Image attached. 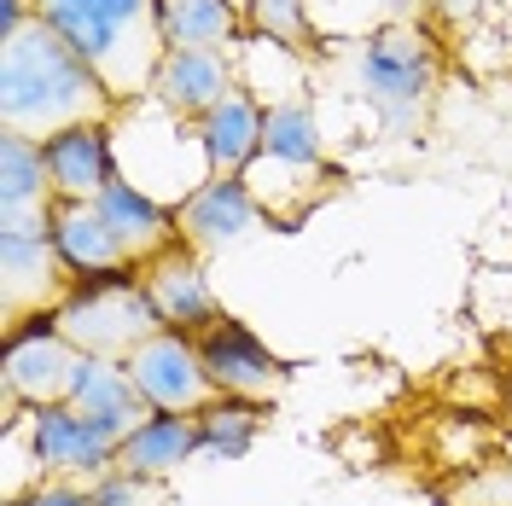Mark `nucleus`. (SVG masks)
I'll list each match as a JSON object with an SVG mask.
<instances>
[{
  "instance_id": "obj_13",
  "label": "nucleus",
  "mask_w": 512,
  "mask_h": 506,
  "mask_svg": "<svg viewBox=\"0 0 512 506\" xmlns=\"http://www.w3.org/2000/svg\"><path fill=\"white\" fill-rule=\"evenodd\" d=\"M59 192L41 146L24 134H0V233H47Z\"/></svg>"
},
{
  "instance_id": "obj_8",
  "label": "nucleus",
  "mask_w": 512,
  "mask_h": 506,
  "mask_svg": "<svg viewBox=\"0 0 512 506\" xmlns=\"http://www.w3.org/2000/svg\"><path fill=\"white\" fill-rule=\"evenodd\" d=\"M123 367L134 373L152 413H204L210 402H222V390H216L204 355H198V338H187V332H158L152 344L134 349Z\"/></svg>"
},
{
  "instance_id": "obj_16",
  "label": "nucleus",
  "mask_w": 512,
  "mask_h": 506,
  "mask_svg": "<svg viewBox=\"0 0 512 506\" xmlns=\"http://www.w3.org/2000/svg\"><path fill=\"white\" fill-rule=\"evenodd\" d=\"M99 216H105V227L117 233V245H123V256L134 262V268H146L152 256L181 245L175 210L158 204L152 192H140L134 181H111V187L99 192Z\"/></svg>"
},
{
  "instance_id": "obj_22",
  "label": "nucleus",
  "mask_w": 512,
  "mask_h": 506,
  "mask_svg": "<svg viewBox=\"0 0 512 506\" xmlns=\"http://www.w3.org/2000/svg\"><path fill=\"white\" fill-rule=\"evenodd\" d=\"M262 158H268V163H286V169H297V175H320L326 140H320V117H315V105H309V94L268 105Z\"/></svg>"
},
{
  "instance_id": "obj_17",
  "label": "nucleus",
  "mask_w": 512,
  "mask_h": 506,
  "mask_svg": "<svg viewBox=\"0 0 512 506\" xmlns=\"http://www.w3.org/2000/svg\"><path fill=\"white\" fill-rule=\"evenodd\" d=\"M70 408L82 413L94 431H105L117 448H123V437H134V431L152 419V402L140 396L134 373H128L123 361H94V355H88V367H82V384H76Z\"/></svg>"
},
{
  "instance_id": "obj_27",
  "label": "nucleus",
  "mask_w": 512,
  "mask_h": 506,
  "mask_svg": "<svg viewBox=\"0 0 512 506\" xmlns=\"http://www.w3.org/2000/svg\"><path fill=\"white\" fill-rule=\"evenodd\" d=\"M233 6H239V12H245V6H251V0H233Z\"/></svg>"
},
{
  "instance_id": "obj_4",
  "label": "nucleus",
  "mask_w": 512,
  "mask_h": 506,
  "mask_svg": "<svg viewBox=\"0 0 512 506\" xmlns=\"http://www.w3.org/2000/svg\"><path fill=\"white\" fill-rule=\"evenodd\" d=\"M437 82H443V53L431 30H419L414 18H396L355 47V88L390 134L425 128L437 105Z\"/></svg>"
},
{
  "instance_id": "obj_12",
  "label": "nucleus",
  "mask_w": 512,
  "mask_h": 506,
  "mask_svg": "<svg viewBox=\"0 0 512 506\" xmlns=\"http://www.w3.org/2000/svg\"><path fill=\"white\" fill-rule=\"evenodd\" d=\"M256 222H262V204H256V192L245 187V175H210V181L175 210L181 245H187L192 256H216V251H227V245H239Z\"/></svg>"
},
{
  "instance_id": "obj_25",
  "label": "nucleus",
  "mask_w": 512,
  "mask_h": 506,
  "mask_svg": "<svg viewBox=\"0 0 512 506\" xmlns=\"http://www.w3.org/2000/svg\"><path fill=\"white\" fill-rule=\"evenodd\" d=\"M88 495H94V506H163V483L128 477V472H105Z\"/></svg>"
},
{
  "instance_id": "obj_1",
  "label": "nucleus",
  "mask_w": 512,
  "mask_h": 506,
  "mask_svg": "<svg viewBox=\"0 0 512 506\" xmlns=\"http://www.w3.org/2000/svg\"><path fill=\"white\" fill-rule=\"evenodd\" d=\"M111 117H117L111 88L59 30L30 18L24 30L0 35V134H24L41 146L64 128Z\"/></svg>"
},
{
  "instance_id": "obj_20",
  "label": "nucleus",
  "mask_w": 512,
  "mask_h": 506,
  "mask_svg": "<svg viewBox=\"0 0 512 506\" xmlns=\"http://www.w3.org/2000/svg\"><path fill=\"white\" fill-rule=\"evenodd\" d=\"M158 24L169 53H239L251 35L233 0H158Z\"/></svg>"
},
{
  "instance_id": "obj_26",
  "label": "nucleus",
  "mask_w": 512,
  "mask_h": 506,
  "mask_svg": "<svg viewBox=\"0 0 512 506\" xmlns=\"http://www.w3.org/2000/svg\"><path fill=\"white\" fill-rule=\"evenodd\" d=\"M6 506H94V495L88 483H70V477H35V489L6 495Z\"/></svg>"
},
{
  "instance_id": "obj_24",
  "label": "nucleus",
  "mask_w": 512,
  "mask_h": 506,
  "mask_svg": "<svg viewBox=\"0 0 512 506\" xmlns=\"http://www.w3.org/2000/svg\"><path fill=\"white\" fill-rule=\"evenodd\" d=\"M309 12H315L309 0H251L245 6V30L297 53V59H315V18Z\"/></svg>"
},
{
  "instance_id": "obj_21",
  "label": "nucleus",
  "mask_w": 512,
  "mask_h": 506,
  "mask_svg": "<svg viewBox=\"0 0 512 506\" xmlns=\"http://www.w3.org/2000/svg\"><path fill=\"white\" fill-rule=\"evenodd\" d=\"M192 454H204V437H198V413H152L134 437H123L117 448V472L128 477H175Z\"/></svg>"
},
{
  "instance_id": "obj_5",
  "label": "nucleus",
  "mask_w": 512,
  "mask_h": 506,
  "mask_svg": "<svg viewBox=\"0 0 512 506\" xmlns=\"http://www.w3.org/2000/svg\"><path fill=\"white\" fill-rule=\"evenodd\" d=\"M53 326L82 355H94V361H128L140 344H152L163 332L140 268L105 274V280H76V291L64 297V309L53 315Z\"/></svg>"
},
{
  "instance_id": "obj_14",
  "label": "nucleus",
  "mask_w": 512,
  "mask_h": 506,
  "mask_svg": "<svg viewBox=\"0 0 512 506\" xmlns=\"http://www.w3.org/2000/svg\"><path fill=\"white\" fill-rule=\"evenodd\" d=\"M41 158H47L53 192L59 198H76V204H99V192L111 187V181H123L117 146H111V123L64 128L53 140H41Z\"/></svg>"
},
{
  "instance_id": "obj_3",
  "label": "nucleus",
  "mask_w": 512,
  "mask_h": 506,
  "mask_svg": "<svg viewBox=\"0 0 512 506\" xmlns=\"http://www.w3.org/2000/svg\"><path fill=\"white\" fill-rule=\"evenodd\" d=\"M111 146H117L123 181H134L140 192H152L169 210H181L192 192L216 175L204 140H198V123L175 117V111L152 94L117 105V117H111Z\"/></svg>"
},
{
  "instance_id": "obj_11",
  "label": "nucleus",
  "mask_w": 512,
  "mask_h": 506,
  "mask_svg": "<svg viewBox=\"0 0 512 506\" xmlns=\"http://www.w3.org/2000/svg\"><path fill=\"white\" fill-rule=\"evenodd\" d=\"M140 280L152 291V309H158L163 332H210L216 320L227 315L222 303H216V291H210V274H204V256H192L187 245H175V251L152 256L146 268H140Z\"/></svg>"
},
{
  "instance_id": "obj_7",
  "label": "nucleus",
  "mask_w": 512,
  "mask_h": 506,
  "mask_svg": "<svg viewBox=\"0 0 512 506\" xmlns=\"http://www.w3.org/2000/svg\"><path fill=\"white\" fill-rule=\"evenodd\" d=\"M70 291H76V274L59 256L53 233H0V309H6V332L59 315Z\"/></svg>"
},
{
  "instance_id": "obj_15",
  "label": "nucleus",
  "mask_w": 512,
  "mask_h": 506,
  "mask_svg": "<svg viewBox=\"0 0 512 506\" xmlns=\"http://www.w3.org/2000/svg\"><path fill=\"white\" fill-rule=\"evenodd\" d=\"M239 88V53H163L152 99H163L175 117H210L227 94Z\"/></svg>"
},
{
  "instance_id": "obj_10",
  "label": "nucleus",
  "mask_w": 512,
  "mask_h": 506,
  "mask_svg": "<svg viewBox=\"0 0 512 506\" xmlns=\"http://www.w3.org/2000/svg\"><path fill=\"white\" fill-rule=\"evenodd\" d=\"M30 437L47 477H70L94 489L105 472H117V443L94 431L76 408H30Z\"/></svg>"
},
{
  "instance_id": "obj_19",
  "label": "nucleus",
  "mask_w": 512,
  "mask_h": 506,
  "mask_svg": "<svg viewBox=\"0 0 512 506\" xmlns=\"http://www.w3.org/2000/svg\"><path fill=\"white\" fill-rule=\"evenodd\" d=\"M53 245H59V256L70 262V274L76 280H105V274H128L134 262L123 256V245H117V233L105 227V216H99V204H76V198H59V210H53Z\"/></svg>"
},
{
  "instance_id": "obj_18",
  "label": "nucleus",
  "mask_w": 512,
  "mask_h": 506,
  "mask_svg": "<svg viewBox=\"0 0 512 506\" xmlns=\"http://www.w3.org/2000/svg\"><path fill=\"white\" fill-rule=\"evenodd\" d=\"M262 128H268V105L239 82L210 117H198V140L210 152V169L216 175H245L262 158Z\"/></svg>"
},
{
  "instance_id": "obj_9",
  "label": "nucleus",
  "mask_w": 512,
  "mask_h": 506,
  "mask_svg": "<svg viewBox=\"0 0 512 506\" xmlns=\"http://www.w3.org/2000/svg\"><path fill=\"white\" fill-rule=\"evenodd\" d=\"M198 355H204V367H210V379H216L222 396L256 402V408H268L291 379L286 361L262 344L245 320H233V315H222L210 332H198Z\"/></svg>"
},
{
  "instance_id": "obj_2",
  "label": "nucleus",
  "mask_w": 512,
  "mask_h": 506,
  "mask_svg": "<svg viewBox=\"0 0 512 506\" xmlns=\"http://www.w3.org/2000/svg\"><path fill=\"white\" fill-rule=\"evenodd\" d=\"M35 18L47 30H59L94 64V76L111 88L117 105L152 94L158 64L169 53L158 24V0H35Z\"/></svg>"
},
{
  "instance_id": "obj_23",
  "label": "nucleus",
  "mask_w": 512,
  "mask_h": 506,
  "mask_svg": "<svg viewBox=\"0 0 512 506\" xmlns=\"http://www.w3.org/2000/svg\"><path fill=\"white\" fill-rule=\"evenodd\" d=\"M262 419L268 408H256V402H210V408L198 413V437H204V454H216V460H245L262 437Z\"/></svg>"
},
{
  "instance_id": "obj_6",
  "label": "nucleus",
  "mask_w": 512,
  "mask_h": 506,
  "mask_svg": "<svg viewBox=\"0 0 512 506\" xmlns=\"http://www.w3.org/2000/svg\"><path fill=\"white\" fill-rule=\"evenodd\" d=\"M82 367H88V355L53 326V315L6 332V367H0L6 413L70 408V396H76V384H82Z\"/></svg>"
}]
</instances>
